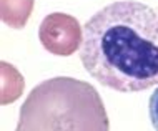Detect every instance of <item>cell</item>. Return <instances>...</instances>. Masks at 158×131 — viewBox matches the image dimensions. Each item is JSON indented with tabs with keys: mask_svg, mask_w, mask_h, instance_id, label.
<instances>
[{
	"mask_svg": "<svg viewBox=\"0 0 158 131\" xmlns=\"http://www.w3.org/2000/svg\"><path fill=\"white\" fill-rule=\"evenodd\" d=\"M15 131H110V121L93 85L55 77L28 93Z\"/></svg>",
	"mask_w": 158,
	"mask_h": 131,
	"instance_id": "2",
	"label": "cell"
},
{
	"mask_svg": "<svg viewBox=\"0 0 158 131\" xmlns=\"http://www.w3.org/2000/svg\"><path fill=\"white\" fill-rule=\"evenodd\" d=\"M148 113H150V121L155 131H158V88L152 93L150 101H148Z\"/></svg>",
	"mask_w": 158,
	"mask_h": 131,
	"instance_id": "4",
	"label": "cell"
},
{
	"mask_svg": "<svg viewBox=\"0 0 158 131\" xmlns=\"http://www.w3.org/2000/svg\"><path fill=\"white\" fill-rule=\"evenodd\" d=\"M80 60L92 78L120 93L158 85V8L118 0L83 25Z\"/></svg>",
	"mask_w": 158,
	"mask_h": 131,
	"instance_id": "1",
	"label": "cell"
},
{
	"mask_svg": "<svg viewBox=\"0 0 158 131\" xmlns=\"http://www.w3.org/2000/svg\"><path fill=\"white\" fill-rule=\"evenodd\" d=\"M72 37V38H83L80 37V23L77 22V18L65 14H52L45 17L44 22L40 25V40L42 45L45 46L48 52L55 55H63L67 52V43L60 37ZM67 55V53H65ZM72 55V50L70 53Z\"/></svg>",
	"mask_w": 158,
	"mask_h": 131,
	"instance_id": "3",
	"label": "cell"
}]
</instances>
